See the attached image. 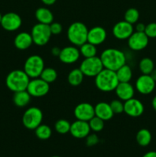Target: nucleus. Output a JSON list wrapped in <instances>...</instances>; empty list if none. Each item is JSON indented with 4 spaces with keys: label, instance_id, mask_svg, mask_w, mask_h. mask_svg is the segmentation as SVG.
<instances>
[{
    "label": "nucleus",
    "instance_id": "nucleus-1",
    "mask_svg": "<svg viewBox=\"0 0 156 157\" xmlns=\"http://www.w3.org/2000/svg\"><path fill=\"white\" fill-rule=\"evenodd\" d=\"M99 58L104 68L113 71H116L119 67L126 64V57L125 53L119 49L113 48L105 49L101 53Z\"/></svg>",
    "mask_w": 156,
    "mask_h": 157
},
{
    "label": "nucleus",
    "instance_id": "nucleus-2",
    "mask_svg": "<svg viewBox=\"0 0 156 157\" xmlns=\"http://www.w3.org/2000/svg\"><path fill=\"white\" fill-rule=\"evenodd\" d=\"M119 83L116 71L103 68L96 77L95 84L102 92H111L115 90Z\"/></svg>",
    "mask_w": 156,
    "mask_h": 157
},
{
    "label": "nucleus",
    "instance_id": "nucleus-3",
    "mask_svg": "<svg viewBox=\"0 0 156 157\" xmlns=\"http://www.w3.org/2000/svg\"><path fill=\"white\" fill-rule=\"evenodd\" d=\"M30 80L24 70H14L6 77V84L9 90L15 93L27 90Z\"/></svg>",
    "mask_w": 156,
    "mask_h": 157
},
{
    "label": "nucleus",
    "instance_id": "nucleus-4",
    "mask_svg": "<svg viewBox=\"0 0 156 157\" xmlns=\"http://www.w3.org/2000/svg\"><path fill=\"white\" fill-rule=\"evenodd\" d=\"M88 31L89 29L84 23L75 21L67 29V38L73 45L80 47L87 41Z\"/></svg>",
    "mask_w": 156,
    "mask_h": 157
},
{
    "label": "nucleus",
    "instance_id": "nucleus-5",
    "mask_svg": "<svg viewBox=\"0 0 156 157\" xmlns=\"http://www.w3.org/2000/svg\"><path fill=\"white\" fill-rule=\"evenodd\" d=\"M44 68V61L41 56L33 55L26 59L24 64V71L30 78H39Z\"/></svg>",
    "mask_w": 156,
    "mask_h": 157
},
{
    "label": "nucleus",
    "instance_id": "nucleus-6",
    "mask_svg": "<svg viewBox=\"0 0 156 157\" xmlns=\"http://www.w3.org/2000/svg\"><path fill=\"white\" fill-rule=\"evenodd\" d=\"M43 121V113L38 107H32L24 111L22 117V124L25 128L35 130Z\"/></svg>",
    "mask_w": 156,
    "mask_h": 157
},
{
    "label": "nucleus",
    "instance_id": "nucleus-7",
    "mask_svg": "<svg viewBox=\"0 0 156 157\" xmlns=\"http://www.w3.org/2000/svg\"><path fill=\"white\" fill-rule=\"evenodd\" d=\"M31 35L34 44L38 46H44L48 43L52 34L49 25L38 22L33 26Z\"/></svg>",
    "mask_w": 156,
    "mask_h": 157
},
{
    "label": "nucleus",
    "instance_id": "nucleus-8",
    "mask_svg": "<svg viewBox=\"0 0 156 157\" xmlns=\"http://www.w3.org/2000/svg\"><path fill=\"white\" fill-rule=\"evenodd\" d=\"M103 68L100 58L97 56L84 58L80 66V69L83 72L84 76L94 77V78Z\"/></svg>",
    "mask_w": 156,
    "mask_h": 157
},
{
    "label": "nucleus",
    "instance_id": "nucleus-9",
    "mask_svg": "<svg viewBox=\"0 0 156 157\" xmlns=\"http://www.w3.org/2000/svg\"><path fill=\"white\" fill-rule=\"evenodd\" d=\"M27 90L34 98H41L47 94L50 90V85L41 78H32L28 85Z\"/></svg>",
    "mask_w": 156,
    "mask_h": 157
},
{
    "label": "nucleus",
    "instance_id": "nucleus-10",
    "mask_svg": "<svg viewBox=\"0 0 156 157\" xmlns=\"http://www.w3.org/2000/svg\"><path fill=\"white\" fill-rule=\"evenodd\" d=\"M22 24V19L18 14L15 12H8L2 15L0 25L3 29L8 32L17 31Z\"/></svg>",
    "mask_w": 156,
    "mask_h": 157
},
{
    "label": "nucleus",
    "instance_id": "nucleus-11",
    "mask_svg": "<svg viewBox=\"0 0 156 157\" xmlns=\"http://www.w3.org/2000/svg\"><path fill=\"white\" fill-rule=\"evenodd\" d=\"M148 38L145 32H134L128 38V45L132 51H142L148 44Z\"/></svg>",
    "mask_w": 156,
    "mask_h": 157
},
{
    "label": "nucleus",
    "instance_id": "nucleus-12",
    "mask_svg": "<svg viewBox=\"0 0 156 157\" xmlns=\"http://www.w3.org/2000/svg\"><path fill=\"white\" fill-rule=\"evenodd\" d=\"M73 113L76 120L89 122L95 116L94 107L90 103H80L75 107Z\"/></svg>",
    "mask_w": 156,
    "mask_h": 157
},
{
    "label": "nucleus",
    "instance_id": "nucleus-13",
    "mask_svg": "<svg viewBox=\"0 0 156 157\" xmlns=\"http://www.w3.org/2000/svg\"><path fill=\"white\" fill-rule=\"evenodd\" d=\"M155 88V81L150 75H142L136 81V89L139 93L147 95L152 93Z\"/></svg>",
    "mask_w": 156,
    "mask_h": 157
},
{
    "label": "nucleus",
    "instance_id": "nucleus-14",
    "mask_svg": "<svg viewBox=\"0 0 156 157\" xmlns=\"http://www.w3.org/2000/svg\"><path fill=\"white\" fill-rule=\"evenodd\" d=\"M112 31L116 38L119 40H126L134 32V27L133 25L123 20L116 23Z\"/></svg>",
    "mask_w": 156,
    "mask_h": 157
},
{
    "label": "nucleus",
    "instance_id": "nucleus-15",
    "mask_svg": "<svg viewBox=\"0 0 156 157\" xmlns=\"http://www.w3.org/2000/svg\"><path fill=\"white\" fill-rule=\"evenodd\" d=\"M145 107L142 101L136 98H131L124 101V113L131 117H139L144 113Z\"/></svg>",
    "mask_w": 156,
    "mask_h": 157
},
{
    "label": "nucleus",
    "instance_id": "nucleus-16",
    "mask_svg": "<svg viewBox=\"0 0 156 157\" xmlns=\"http://www.w3.org/2000/svg\"><path fill=\"white\" fill-rule=\"evenodd\" d=\"M80 56L79 48L76 46H67L63 48L61 50L60 55L58 56L61 62L67 64H73L76 62Z\"/></svg>",
    "mask_w": 156,
    "mask_h": 157
},
{
    "label": "nucleus",
    "instance_id": "nucleus-17",
    "mask_svg": "<svg viewBox=\"0 0 156 157\" xmlns=\"http://www.w3.org/2000/svg\"><path fill=\"white\" fill-rule=\"evenodd\" d=\"M90 130L88 122L76 120L70 125V133L76 139H84L90 134Z\"/></svg>",
    "mask_w": 156,
    "mask_h": 157
},
{
    "label": "nucleus",
    "instance_id": "nucleus-18",
    "mask_svg": "<svg viewBox=\"0 0 156 157\" xmlns=\"http://www.w3.org/2000/svg\"><path fill=\"white\" fill-rule=\"evenodd\" d=\"M107 33L104 28L101 26H95L89 29L87 35V41L97 46L102 44L106 39Z\"/></svg>",
    "mask_w": 156,
    "mask_h": 157
},
{
    "label": "nucleus",
    "instance_id": "nucleus-19",
    "mask_svg": "<svg viewBox=\"0 0 156 157\" xmlns=\"http://www.w3.org/2000/svg\"><path fill=\"white\" fill-rule=\"evenodd\" d=\"M115 92L119 100L125 101L134 98L135 88L130 82H119L115 89Z\"/></svg>",
    "mask_w": 156,
    "mask_h": 157
},
{
    "label": "nucleus",
    "instance_id": "nucleus-20",
    "mask_svg": "<svg viewBox=\"0 0 156 157\" xmlns=\"http://www.w3.org/2000/svg\"><path fill=\"white\" fill-rule=\"evenodd\" d=\"M32 44H33V40H32V35L28 32H20L14 39V44L18 50H26L29 48Z\"/></svg>",
    "mask_w": 156,
    "mask_h": 157
},
{
    "label": "nucleus",
    "instance_id": "nucleus-21",
    "mask_svg": "<svg viewBox=\"0 0 156 157\" xmlns=\"http://www.w3.org/2000/svg\"><path fill=\"white\" fill-rule=\"evenodd\" d=\"M95 116L98 117L102 121H110L114 116L110 104L106 102H99L94 107Z\"/></svg>",
    "mask_w": 156,
    "mask_h": 157
},
{
    "label": "nucleus",
    "instance_id": "nucleus-22",
    "mask_svg": "<svg viewBox=\"0 0 156 157\" xmlns=\"http://www.w3.org/2000/svg\"><path fill=\"white\" fill-rule=\"evenodd\" d=\"M35 18L39 23L50 25L54 21V15L47 8L40 7L35 11Z\"/></svg>",
    "mask_w": 156,
    "mask_h": 157
},
{
    "label": "nucleus",
    "instance_id": "nucleus-23",
    "mask_svg": "<svg viewBox=\"0 0 156 157\" xmlns=\"http://www.w3.org/2000/svg\"><path fill=\"white\" fill-rule=\"evenodd\" d=\"M31 96L27 90L15 92L13 96V102L18 107H24L27 106L31 101Z\"/></svg>",
    "mask_w": 156,
    "mask_h": 157
},
{
    "label": "nucleus",
    "instance_id": "nucleus-24",
    "mask_svg": "<svg viewBox=\"0 0 156 157\" xmlns=\"http://www.w3.org/2000/svg\"><path fill=\"white\" fill-rule=\"evenodd\" d=\"M84 78V75L80 68L73 69L70 71L67 76V81L71 86L77 87L83 82Z\"/></svg>",
    "mask_w": 156,
    "mask_h": 157
},
{
    "label": "nucleus",
    "instance_id": "nucleus-25",
    "mask_svg": "<svg viewBox=\"0 0 156 157\" xmlns=\"http://www.w3.org/2000/svg\"><path fill=\"white\" fill-rule=\"evenodd\" d=\"M116 74L119 82H130L132 78V71L127 64L116 71Z\"/></svg>",
    "mask_w": 156,
    "mask_h": 157
},
{
    "label": "nucleus",
    "instance_id": "nucleus-26",
    "mask_svg": "<svg viewBox=\"0 0 156 157\" xmlns=\"http://www.w3.org/2000/svg\"><path fill=\"white\" fill-rule=\"evenodd\" d=\"M136 141L141 147H147L151 141V133L147 129H141L136 134Z\"/></svg>",
    "mask_w": 156,
    "mask_h": 157
},
{
    "label": "nucleus",
    "instance_id": "nucleus-27",
    "mask_svg": "<svg viewBox=\"0 0 156 157\" xmlns=\"http://www.w3.org/2000/svg\"><path fill=\"white\" fill-rule=\"evenodd\" d=\"M79 50L80 55L84 57V58L96 56V53H97L96 46L88 42V41H87L84 44H83L82 45L80 46Z\"/></svg>",
    "mask_w": 156,
    "mask_h": 157
},
{
    "label": "nucleus",
    "instance_id": "nucleus-28",
    "mask_svg": "<svg viewBox=\"0 0 156 157\" xmlns=\"http://www.w3.org/2000/svg\"><path fill=\"white\" fill-rule=\"evenodd\" d=\"M35 133L38 139L46 140H48L51 136L52 130L49 126L41 124V125H39L35 129Z\"/></svg>",
    "mask_w": 156,
    "mask_h": 157
},
{
    "label": "nucleus",
    "instance_id": "nucleus-29",
    "mask_svg": "<svg viewBox=\"0 0 156 157\" xmlns=\"http://www.w3.org/2000/svg\"><path fill=\"white\" fill-rule=\"evenodd\" d=\"M139 67L142 75H150L154 69V64L149 58H143L140 61Z\"/></svg>",
    "mask_w": 156,
    "mask_h": 157
},
{
    "label": "nucleus",
    "instance_id": "nucleus-30",
    "mask_svg": "<svg viewBox=\"0 0 156 157\" xmlns=\"http://www.w3.org/2000/svg\"><path fill=\"white\" fill-rule=\"evenodd\" d=\"M39 78H41V79L44 80L48 84H50L57 80L58 73H57L56 70L52 67H44Z\"/></svg>",
    "mask_w": 156,
    "mask_h": 157
},
{
    "label": "nucleus",
    "instance_id": "nucleus-31",
    "mask_svg": "<svg viewBox=\"0 0 156 157\" xmlns=\"http://www.w3.org/2000/svg\"><path fill=\"white\" fill-rule=\"evenodd\" d=\"M70 125L71 124L67 120L60 119L55 123L54 129L57 133L60 134H66L67 133H70Z\"/></svg>",
    "mask_w": 156,
    "mask_h": 157
},
{
    "label": "nucleus",
    "instance_id": "nucleus-32",
    "mask_svg": "<svg viewBox=\"0 0 156 157\" xmlns=\"http://www.w3.org/2000/svg\"><path fill=\"white\" fill-rule=\"evenodd\" d=\"M139 19V12L135 8H130L125 11L124 14V20L132 25L138 22Z\"/></svg>",
    "mask_w": 156,
    "mask_h": 157
},
{
    "label": "nucleus",
    "instance_id": "nucleus-33",
    "mask_svg": "<svg viewBox=\"0 0 156 157\" xmlns=\"http://www.w3.org/2000/svg\"><path fill=\"white\" fill-rule=\"evenodd\" d=\"M90 130H93L95 133L100 132L104 128V121L100 119L98 117L94 116L90 121H89Z\"/></svg>",
    "mask_w": 156,
    "mask_h": 157
},
{
    "label": "nucleus",
    "instance_id": "nucleus-34",
    "mask_svg": "<svg viewBox=\"0 0 156 157\" xmlns=\"http://www.w3.org/2000/svg\"><path fill=\"white\" fill-rule=\"evenodd\" d=\"M110 104L114 114H119L124 112V103L121 100H113L110 103Z\"/></svg>",
    "mask_w": 156,
    "mask_h": 157
},
{
    "label": "nucleus",
    "instance_id": "nucleus-35",
    "mask_svg": "<svg viewBox=\"0 0 156 157\" xmlns=\"http://www.w3.org/2000/svg\"><path fill=\"white\" fill-rule=\"evenodd\" d=\"M145 33L149 38H156V22H151L146 25Z\"/></svg>",
    "mask_w": 156,
    "mask_h": 157
},
{
    "label": "nucleus",
    "instance_id": "nucleus-36",
    "mask_svg": "<svg viewBox=\"0 0 156 157\" xmlns=\"http://www.w3.org/2000/svg\"><path fill=\"white\" fill-rule=\"evenodd\" d=\"M49 26H50V32H51L52 35H58L62 32L63 27L59 22H55V21H53V22L50 23V24L49 25Z\"/></svg>",
    "mask_w": 156,
    "mask_h": 157
},
{
    "label": "nucleus",
    "instance_id": "nucleus-37",
    "mask_svg": "<svg viewBox=\"0 0 156 157\" xmlns=\"http://www.w3.org/2000/svg\"><path fill=\"white\" fill-rule=\"evenodd\" d=\"M86 138H87L86 143H87V145L88 146V147H93V146L96 145L99 141V137H98L97 135L95 134V133H93V134H90V133Z\"/></svg>",
    "mask_w": 156,
    "mask_h": 157
},
{
    "label": "nucleus",
    "instance_id": "nucleus-38",
    "mask_svg": "<svg viewBox=\"0 0 156 157\" xmlns=\"http://www.w3.org/2000/svg\"><path fill=\"white\" fill-rule=\"evenodd\" d=\"M145 25L144 23L142 22H139L136 23V32H145Z\"/></svg>",
    "mask_w": 156,
    "mask_h": 157
},
{
    "label": "nucleus",
    "instance_id": "nucleus-39",
    "mask_svg": "<svg viewBox=\"0 0 156 157\" xmlns=\"http://www.w3.org/2000/svg\"><path fill=\"white\" fill-rule=\"evenodd\" d=\"M61 49H60L58 47H54L53 48L51 49V54L54 55V56H59L60 52H61Z\"/></svg>",
    "mask_w": 156,
    "mask_h": 157
},
{
    "label": "nucleus",
    "instance_id": "nucleus-40",
    "mask_svg": "<svg viewBox=\"0 0 156 157\" xmlns=\"http://www.w3.org/2000/svg\"><path fill=\"white\" fill-rule=\"evenodd\" d=\"M142 157H156V151H149L144 154Z\"/></svg>",
    "mask_w": 156,
    "mask_h": 157
},
{
    "label": "nucleus",
    "instance_id": "nucleus-41",
    "mask_svg": "<svg viewBox=\"0 0 156 157\" xmlns=\"http://www.w3.org/2000/svg\"><path fill=\"white\" fill-rule=\"evenodd\" d=\"M57 0H41L44 4L47 5V6H51V5H54L55 3Z\"/></svg>",
    "mask_w": 156,
    "mask_h": 157
},
{
    "label": "nucleus",
    "instance_id": "nucleus-42",
    "mask_svg": "<svg viewBox=\"0 0 156 157\" xmlns=\"http://www.w3.org/2000/svg\"><path fill=\"white\" fill-rule=\"evenodd\" d=\"M150 76H151V78H152V79L156 82V69H154V70L151 71V73L150 74Z\"/></svg>",
    "mask_w": 156,
    "mask_h": 157
},
{
    "label": "nucleus",
    "instance_id": "nucleus-43",
    "mask_svg": "<svg viewBox=\"0 0 156 157\" xmlns=\"http://www.w3.org/2000/svg\"><path fill=\"white\" fill-rule=\"evenodd\" d=\"M151 105H152L153 109L156 111V96H154L153 98L152 101H151Z\"/></svg>",
    "mask_w": 156,
    "mask_h": 157
},
{
    "label": "nucleus",
    "instance_id": "nucleus-44",
    "mask_svg": "<svg viewBox=\"0 0 156 157\" xmlns=\"http://www.w3.org/2000/svg\"><path fill=\"white\" fill-rule=\"evenodd\" d=\"M2 14L0 13V23H1V21H2Z\"/></svg>",
    "mask_w": 156,
    "mask_h": 157
},
{
    "label": "nucleus",
    "instance_id": "nucleus-45",
    "mask_svg": "<svg viewBox=\"0 0 156 157\" xmlns=\"http://www.w3.org/2000/svg\"><path fill=\"white\" fill-rule=\"evenodd\" d=\"M51 157H61V156H51Z\"/></svg>",
    "mask_w": 156,
    "mask_h": 157
}]
</instances>
